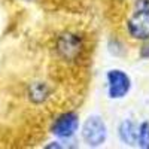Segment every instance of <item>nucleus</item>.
<instances>
[{"instance_id":"f257e3e1","label":"nucleus","mask_w":149,"mask_h":149,"mask_svg":"<svg viewBox=\"0 0 149 149\" xmlns=\"http://www.w3.org/2000/svg\"><path fill=\"white\" fill-rule=\"evenodd\" d=\"M84 140L90 146H98L106 140V125L98 116H91L86 119L82 130Z\"/></svg>"},{"instance_id":"f03ea898","label":"nucleus","mask_w":149,"mask_h":149,"mask_svg":"<svg viewBox=\"0 0 149 149\" xmlns=\"http://www.w3.org/2000/svg\"><path fill=\"white\" fill-rule=\"evenodd\" d=\"M57 51L64 60H76L82 51V42L76 34L64 33L57 40Z\"/></svg>"},{"instance_id":"7ed1b4c3","label":"nucleus","mask_w":149,"mask_h":149,"mask_svg":"<svg viewBox=\"0 0 149 149\" xmlns=\"http://www.w3.org/2000/svg\"><path fill=\"white\" fill-rule=\"evenodd\" d=\"M130 78L122 70H110L107 73V86L110 98H122L130 91Z\"/></svg>"},{"instance_id":"20e7f679","label":"nucleus","mask_w":149,"mask_h":149,"mask_svg":"<svg viewBox=\"0 0 149 149\" xmlns=\"http://www.w3.org/2000/svg\"><path fill=\"white\" fill-rule=\"evenodd\" d=\"M127 27L134 39H140V40L149 39V10L139 9L128 19Z\"/></svg>"},{"instance_id":"39448f33","label":"nucleus","mask_w":149,"mask_h":149,"mask_svg":"<svg viewBox=\"0 0 149 149\" xmlns=\"http://www.w3.org/2000/svg\"><path fill=\"white\" fill-rule=\"evenodd\" d=\"M79 127L78 115L73 112H67L58 116L52 125V133L58 137H72Z\"/></svg>"},{"instance_id":"423d86ee","label":"nucleus","mask_w":149,"mask_h":149,"mask_svg":"<svg viewBox=\"0 0 149 149\" xmlns=\"http://www.w3.org/2000/svg\"><path fill=\"white\" fill-rule=\"evenodd\" d=\"M137 134H139V127L136 125L133 121H124L119 127V137L124 143L133 145L137 142Z\"/></svg>"},{"instance_id":"0eeeda50","label":"nucleus","mask_w":149,"mask_h":149,"mask_svg":"<svg viewBox=\"0 0 149 149\" xmlns=\"http://www.w3.org/2000/svg\"><path fill=\"white\" fill-rule=\"evenodd\" d=\"M49 95V88L46 86V84L42 82H36L29 88V97L33 103H42L45 102Z\"/></svg>"},{"instance_id":"6e6552de","label":"nucleus","mask_w":149,"mask_h":149,"mask_svg":"<svg viewBox=\"0 0 149 149\" xmlns=\"http://www.w3.org/2000/svg\"><path fill=\"white\" fill-rule=\"evenodd\" d=\"M137 142L140 148L149 149V122H143L139 125V134H137Z\"/></svg>"},{"instance_id":"1a4fd4ad","label":"nucleus","mask_w":149,"mask_h":149,"mask_svg":"<svg viewBox=\"0 0 149 149\" xmlns=\"http://www.w3.org/2000/svg\"><path fill=\"white\" fill-rule=\"evenodd\" d=\"M136 8L142 10H149V0H137L136 2Z\"/></svg>"},{"instance_id":"9d476101","label":"nucleus","mask_w":149,"mask_h":149,"mask_svg":"<svg viewBox=\"0 0 149 149\" xmlns=\"http://www.w3.org/2000/svg\"><path fill=\"white\" fill-rule=\"evenodd\" d=\"M140 57L142 58H149V43L143 45L142 49H140Z\"/></svg>"}]
</instances>
